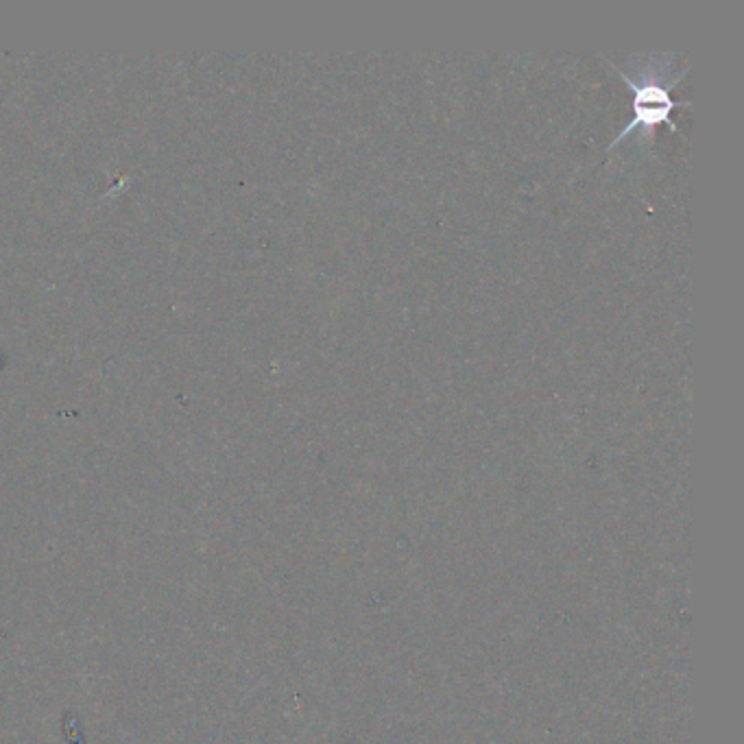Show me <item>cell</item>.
<instances>
[{
  "label": "cell",
  "instance_id": "cell-1",
  "mask_svg": "<svg viewBox=\"0 0 744 744\" xmlns=\"http://www.w3.org/2000/svg\"><path fill=\"white\" fill-rule=\"evenodd\" d=\"M607 62L633 92V118L618 131L616 138L609 142L607 151L618 147V144L629 134H633V131H640L642 144H646V147L653 144V134L659 125H670L672 131H679L677 125L670 123V114L675 112L677 107H690L692 103L672 99V88H677V83L688 75V68L679 70L677 75L672 72L675 55L651 53L646 57H631L629 62L635 64V75H629L627 70L616 66L611 59H607Z\"/></svg>",
  "mask_w": 744,
  "mask_h": 744
}]
</instances>
